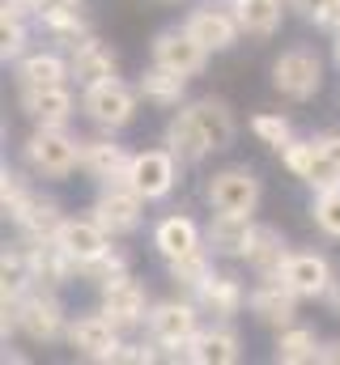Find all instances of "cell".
Masks as SVG:
<instances>
[{"mask_svg":"<svg viewBox=\"0 0 340 365\" xmlns=\"http://www.w3.org/2000/svg\"><path fill=\"white\" fill-rule=\"evenodd\" d=\"M324 306H328V310H332V314L340 319V276H336V284H332V293L324 297Z\"/></svg>","mask_w":340,"mask_h":365,"instance_id":"cell-45","label":"cell"},{"mask_svg":"<svg viewBox=\"0 0 340 365\" xmlns=\"http://www.w3.org/2000/svg\"><path fill=\"white\" fill-rule=\"evenodd\" d=\"M98 293V310L128 336V331H145V319H149V306H154V293H149V284L141 280V276H115V280H106L102 289H94Z\"/></svg>","mask_w":340,"mask_h":365,"instance_id":"cell-9","label":"cell"},{"mask_svg":"<svg viewBox=\"0 0 340 365\" xmlns=\"http://www.w3.org/2000/svg\"><path fill=\"white\" fill-rule=\"evenodd\" d=\"M141 90L136 81H124V77H111V81H98V86H85L81 90V119L94 132H128L136 119H141Z\"/></svg>","mask_w":340,"mask_h":365,"instance_id":"cell-4","label":"cell"},{"mask_svg":"<svg viewBox=\"0 0 340 365\" xmlns=\"http://www.w3.org/2000/svg\"><path fill=\"white\" fill-rule=\"evenodd\" d=\"M332 68H336V73H340V34H336V38H332Z\"/></svg>","mask_w":340,"mask_h":365,"instance_id":"cell-46","label":"cell"},{"mask_svg":"<svg viewBox=\"0 0 340 365\" xmlns=\"http://www.w3.org/2000/svg\"><path fill=\"white\" fill-rule=\"evenodd\" d=\"M132 166V149L115 140V132H98V136H81V179L94 187L111 179H128Z\"/></svg>","mask_w":340,"mask_h":365,"instance_id":"cell-18","label":"cell"},{"mask_svg":"<svg viewBox=\"0 0 340 365\" xmlns=\"http://www.w3.org/2000/svg\"><path fill=\"white\" fill-rule=\"evenodd\" d=\"M289 255L294 251H289L285 234L276 225H268V221H255V234H251V242H247V251H243V268L251 276H281Z\"/></svg>","mask_w":340,"mask_h":365,"instance_id":"cell-29","label":"cell"},{"mask_svg":"<svg viewBox=\"0 0 340 365\" xmlns=\"http://www.w3.org/2000/svg\"><path fill=\"white\" fill-rule=\"evenodd\" d=\"M259 200H264V179L255 175V166H247V162L217 166L204 179V204H209V212H255Z\"/></svg>","mask_w":340,"mask_h":365,"instance_id":"cell-7","label":"cell"},{"mask_svg":"<svg viewBox=\"0 0 340 365\" xmlns=\"http://www.w3.org/2000/svg\"><path fill=\"white\" fill-rule=\"evenodd\" d=\"M13 86L17 90H30V86H73L69 51H60V47H30L13 64Z\"/></svg>","mask_w":340,"mask_h":365,"instance_id":"cell-21","label":"cell"},{"mask_svg":"<svg viewBox=\"0 0 340 365\" xmlns=\"http://www.w3.org/2000/svg\"><path fill=\"white\" fill-rule=\"evenodd\" d=\"M81 4H85V0H81Z\"/></svg>","mask_w":340,"mask_h":365,"instance_id":"cell-48","label":"cell"},{"mask_svg":"<svg viewBox=\"0 0 340 365\" xmlns=\"http://www.w3.org/2000/svg\"><path fill=\"white\" fill-rule=\"evenodd\" d=\"M268 81L285 102H311V98H319L324 81H328V60L315 43H289L272 56Z\"/></svg>","mask_w":340,"mask_h":365,"instance_id":"cell-3","label":"cell"},{"mask_svg":"<svg viewBox=\"0 0 340 365\" xmlns=\"http://www.w3.org/2000/svg\"><path fill=\"white\" fill-rule=\"evenodd\" d=\"M69 353L94 365H115L119 349H124V331L94 306V310H77L69 319V336H64Z\"/></svg>","mask_w":340,"mask_h":365,"instance_id":"cell-8","label":"cell"},{"mask_svg":"<svg viewBox=\"0 0 340 365\" xmlns=\"http://www.w3.org/2000/svg\"><path fill=\"white\" fill-rule=\"evenodd\" d=\"M183 179V162L170 153L166 145H154V149H132V166H128V182L149 200V204H162L174 195V187Z\"/></svg>","mask_w":340,"mask_h":365,"instance_id":"cell-12","label":"cell"},{"mask_svg":"<svg viewBox=\"0 0 340 365\" xmlns=\"http://www.w3.org/2000/svg\"><path fill=\"white\" fill-rule=\"evenodd\" d=\"M149 60L191 81V77H200V73L209 68L213 51H209L183 21H174V26H162V30L149 38Z\"/></svg>","mask_w":340,"mask_h":365,"instance_id":"cell-10","label":"cell"},{"mask_svg":"<svg viewBox=\"0 0 340 365\" xmlns=\"http://www.w3.org/2000/svg\"><path fill=\"white\" fill-rule=\"evenodd\" d=\"M39 195V179L26 166H4L0 170V217L13 225Z\"/></svg>","mask_w":340,"mask_h":365,"instance_id":"cell-34","label":"cell"},{"mask_svg":"<svg viewBox=\"0 0 340 365\" xmlns=\"http://www.w3.org/2000/svg\"><path fill=\"white\" fill-rule=\"evenodd\" d=\"M34 26H39V34H43L51 47H60V51H73L81 38L94 34V21L85 17L81 0H56V4H47V9L34 17Z\"/></svg>","mask_w":340,"mask_h":365,"instance_id":"cell-20","label":"cell"},{"mask_svg":"<svg viewBox=\"0 0 340 365\" xmlns=\"http://www.w3.org/2000/svg\"><path fill=\"white\" fill-rule=\"evenodd\" d=\"M311 221L324 238L340 242V182L328 191H311Z\"/></svg>","mask_w":340,"mask_h":365,"instance_id":"cell-41","label":"cell"},{"mask_svg":"<svg viewBox=\"0 0 340 365\" xmlns=\"http://www.w3.org/2000/svg\"><path fill=\"white\" fill-rule=\"evenodd\" d=\"M285 284L302 297V302H324L328 293H332V284H336V264L324 255V251H294L289 259H285Z\"/></svg>","mask_w":340,"mask_h":365,"instance_id":"cell-16","label":"cell"},{"mask_svg":"<svg viewBox=\"0 0 340 365\" xmlns=\"http://www.w3.org/2000/svg\"><path fill=\"white\" fill-rule=\"evenodd\" d=\"M34 21L30 17H17V13H0V60L4 64H17L26 51H30V38H34Z\"/></svg>","mask_w":340,"mask_h":365,"instance_id":"cell-38","label":"cell"},{"mask_svg":"<svg viewBox=\"0 0 340 365\" xmlns=\"http://www.w3.org/2000/svg\"><path fill=\"white\" fill-rule=\"evenodd\" d=\"M21 247H26L34 284H47V289H69V284H77V259H73L60 242H21Z\"/></svg>","mask_w":340,"mask_h":365,"instance_id":"cell-28","label":"cell"},{"mask_svg":"<svg viewBox=\"0 0 340 365\" xmlns=\"http://www.w3.org/2000/svg\"><path fill=\"white\" fill-rule=\"evenodd\" d=\"M149 247H154V255H158L162 264H170V259H179V255L204 247V230H200V221L187 217V212H166V217L154 221Z\"/></svg>","mask_w":340,"mask_h":365,"instance_id":"cell-23","label":"cell"},{"mask_svg":"<svg viewBox=\"0 0 340 365\" xmlns=\"http://www.w3.org/2000/svg\"><path fill=\"white\" fill-rule=\"evenodd\" d=\"M183 26H187L213 56H226V51H234V47L247 38L243 26H239L234 4H226V0H196V4L183 13Z\"/></svg>","mask_w":340,"mask_h":365,"instance_id":"cell-11","label":"cell"},{"mask_svg":"<svg viewBox=\"0 0 340 365\" xmlns=\"http://www.w3.org/2000/svg\"><path fill=\"white\" fill-rule=\"evenodd\" d=\"M255 234V212H213L204 225V242L217 259H234L243 264V251Z\"/></svg>","mask_w":340,"mask_h":365,"instance_id":"cell-24","label":"cell"},{"mask_svg":"<svg viewBox=\"0 0 340 365\" xmlns=\"http://www.w3.org/2000/svg\"><path fill=\"white\" fill-rule=\"evenodd\" d=\"M128 272H132V255H128L124 247H111V251H102V255H94V259H81V264H77V284L102 289L106 280L128 276Z\"/></svg>","mask_w":340,"mask_h":365,"instance_id":"cell-36","label":"cell"},{"mask_svg":"<svg viewBox=\"0 0 340 365\" xmlns=\"http://www.w3.org/2000/svg\"><path fill=\"white\" fill-rule=\"evenodd\" d=\"M289 13L302 17L306 26H315L328 38L340 34V0H289Z\"/></svg>","mask_w":340,"mask_h":365,"instance_id":"cell-40","label":"cell"},{"mask_svg":"<svg viewBox=\"0 0 340 365\" xmlns=\"http://www.w3.org/2000/svg\"><path fill=\"white\" fill-rule=\"evenodd\" d=\"M162 268H166V280L179 289V293H196L209 276L217 272V255H213L209 242H204V247H196V251H187V255L162 264Z\"/></svg>","mask_w":340,"mask_h":365,"instance_id":"cell-35","label":"cell"},{"mask_svg":"<svg viewBox=\"0 0 340 365\" xmlns=\"http://www.w3.org/2000/svg\"><path fill=\"white\" fill-rule=\"evenodd\" d=\"M17 110L30 128H69L81 115V93H73V86H30L17 90Z\"/></svg>","mask_w":340,"mask_h":365,"instance_id":"cell-14","label":"cell"},{"mask_svg":"<svg viewBox=\"0 0 340 365\" xmlns=\"http://www.w3.org/2000/svg\"><path fill=\"white\" fill-rule=\"evenodd\" d=\"M162 145H166L183 166H200V162H209V158H213V149H209V140H204V132H200L196 115L187 110V102H183L179 110H170V115H166V123H162Z\"/></svg>","mask_w":340,"mask_h":365,"instance_id":"cell-25","label":"cell"},{"mask_svg":"<svg viewBox=\"0 0 340 365\" xmlns=\"http://www.w3.org/2000/svg\"><path fill=\"white\" fill-rule=\"evenodd\" d=\"M319 365H340V336H336V340H324V353H319Z\"/></svg>","mask_w":340,"mask_h":365,"instance_id":"cell-44","label":"cell"},{"mask_svg":"<svg viewBox=\"0 0 340 365\" xmlns=\"http://www.w3.org/2000/svg\"><path fill=\"white\" fill-rule=\"evenodd\" d=\"M243 361V336L234 323L226 319H204V327L196 331L191 349H187V365H239Z\"/></svg>","mask_w":340,"mask_h":365,"instance_id":"cell-19","label":"cell"},{"mask_svg":"<svg viewBox=\"0 0 340 365\" xmlns=\"http://www.w3.org/2000/svg\"><path fill=\"white\" fill-rule=\"evenodd\" d=\"M21 166L39 182H69L81 175V136L69 128H30L21 140Z\"/></svg>","mask_w":340,"mask_h":365,"instance_id":"cell-2","label":"cell"},{"mask_svg":"<svg viewBox=\"0 0 340 365\" xmlns=\"http://www.w3.org/2000/svg\"><path fill=\"white\" fill-rule=\"evenodd\" d=\"M56 242H60V247L81 264V259H94V255L111 251L119 238H115V234H106V230H102V221H94L89 212H81V217H77V212H69V217H64V225H60V234H56Z\"/></svg>","mask_w":340,"mask_h":365,"instance_id":"cell-27","label":"cell"},{"mask_svg":"<svg viewBox=\"0 0 340 365\" xmlns=\"http://www.w3.org/2000/svg\"><path fill=\"white\" fill-rule=\"evenodd\" d=\"M30 284H34V276H30L26 247H21V238H13L0 251V293H26Z\"/></svg>","mask_w":340,"mask_h":365,"instance_id":"cell-39","label":"cell"},{"mask_svg":"<svg viewBox=\"0 0 340 365\" xmlns=\"http://www.w3.org/2000/svg\"><path fill=\"white\" fill-rule=\"evenodd\" d=\"M166 4H174V0H166Z\"/></svg>","mask_w":340,"mask_h":365,"instance_id":"cell-47","label":"cell"},{"mask_svg":"<svg viewBox=\"0 0 340 365\" xmlns=\"http://www.w3.org/2000/svg\"><path fill=\"white\" fill-rule=\"evenodd\" d=\"M251 136H255V145H264L268 153H281L298 132H294V119L289 115H281V110H255L251 115Z\"/></svg>","mask_w":340,"mask_h":365,"instance_id":"cell-37","label":"cell"},{"mask_svg":"<svg viewBox=\"0 0 340 365\" xmlns=\"http://www.w3.org/2000/svg\"><path fill=\"white\" fill-rule=\"evenodd\" d=\"M324 353V336L306 323H289L272 331V361L276 365H315Z\"/></svg>","mask_w":340,"mask_h":365,"instance_id":"cell-31","label":"cell"},{"mask_svg":"<svg viewBox=\"0 0 340 365\" xmlns=\"http://www.w3.org/2000/svg\"><path fill=\"white\" fill-rule=\"evenodd\" d=\"M69 310H64V297L60 289H47V284H30L21 306H17V331L30 340V344H64L69 336Z\"/></svg>","mask_w":340,"mask_h":365,"instance_id":"cell-5","label":"cell"},{"mask_svg":"<svg viewBox=\"0 0 340 365\" xmlns=\"http://www.w3.org/2000/svg\"><path fill=\"white\" fill-rule=\"evenodd\" d=\"M64 208L51 200V195H34V204L13 221V234L21 238V242H56V234H60V225H64Z\"/></svg>","mask_w":340,"mask_h":365,"instance_id":"cell-33","label":"cell"},{"mask_svg":"<svg viewBox=\"0 0 340 365\" xmlns=\"http://www.w3.org/2000/svg\"><path fill=\"white\" fill-rule=\"evenodd\" d=\"M234 13H239V26L247 38L268 43L281 34V26L289 17V0H234Z\"/></svg>","mask_w":340,"mask_h":365,"instance_id":"cell-32","label":"cell"},{"mask_svg":"<svg viewBox=\"0 0 340 365\" xmlns=\"http://www.w3.org/2000/svg\"><path fill=\"white\" fill-rule=\"evenodd\" d=\"M162 361V349L145 336V340H124V349H119V357L115 365H158Z\"/></svg>","mask_w":340,"mask_h":365,"instance_id":"cell-42","label":"cell"},{"mask_svg":"<svg viewBox=\"0 0 340 365\" xmlns=\"http://www.w3.org/2000/svg\"><path fill=\"white\" fill-rule=\"evenodd\" d=\"M204 327V310L196 306L191 293H170V297H154L149 319H145V336L162 349V361H183L187 365V349L196 340V331Z\"/></svg>","mask_w":340,"mask_h":365,"instance_id":"cell-1","label":"cell"},{"mask_svg":"<svg viewBox=\"0 0 340 365\" xmlns=\"http://www.w3.org/2000/svg\"><path fill=\"white\" fill-rule=\"evenodd\" d=\"M69 64H73V86H77V90L119 77V51H115L111 43H102L98 34L81 38V43L69 51Z\"/></svg>","mask_w":340,"mask_h":365,"instance_id":"cell-26","label":"cell"},{"mask_svg":"<svg viewBox=\"0 0 340 365\" xmlns=\"http://www.w3.org/2000/svg\"><path fill=\"white\" fill-rule=\"evenodd\" d=\"M315 140L324 145V153L332 158V166H336V170H340V128H328V132H319Z\"/></svg>","mask_w":340,"mask_h":365,"instance_id":"cell-43","label":"cell"},{"mask_svg":"<svg viewBox=\"0 0 340 365\" xmlns=\"http://www.w3.org/2000/svg\"><path fill=\"white\" fill-rule=\"evenodd\" d=\"M298 310H302V297L285 284V276H255L251 280V293H247L251 323L268 327V331H281V327L298 323Z\"/></svg>","mask_w":340,"mask_h":365,"instance_id":"cell-13","label":"cell"},{"mask_svg":"<svg viewBox=\"0 0 340 365\" xmlns=\"http://www.w3.org/2000/svg\"><path fill=\"white\" fill-rule=\"evenodd\" d=\"M247 293H251V284H247L243 276L217 268L191 297H196V306L204 310V319H226V323H234V319L247 310Z\"/></svg>","mask_w":340,"mask_h":365,"instance_id":"cell-17","label":"cell"},{"mask_svg":"<svg viewBox=\"0 0 340 365\" xmlns=\"http://www.w3.org/2000/svg\"><path fill=\"white\" fill-rule=\"evenodd\" d=\"M187 110L196 115V123H200V132H204L213 158L226 153V149H234V140H239V119H234V106H230L226 98L200 93V98H187Z\"/></svg>","mask_w":340,"mask_h":365,"instance_id":"cell-22","label":"cell"},{"mask_svg":"<svg viewBox=\"0 0 340 365\" xmlns=\"http://www.w3.org/2000/svg\"><path fill=\"white\" fill-rule=\"evenodd\" d=\"M136 90L145 98V106L149 110H179L183 102H187V77H179V73H170L162 64H145L141 73H136Z\"/></svg>","mask_w":340,"mask_h":365,"instance_id":"cell-30","label":"cell"},{"mask_svg":"<svg viewBox=\"0 0 340 365\" xmlns=\"http://www.w3.org/2000/svg\"><path fill=\"white\" fill-rule=\"evenodd\" d=\"M276 158H281V170H285L289 179L302 182V187H311V191H328V187L340 182V170L332 166V158L324 153V145H319L315 136H294Z\"/></svg>","mask_w":340,"mask_h":365,"instance_id":"cell-15","label":"cell"},{"mask_svg":"<svg viewBox=\"0 0 340 365\" xmlns=\"http://www.w3.org/2000/svg\"><path fill=\"white\" fill-rule=\"evenodd\" d=\"M145 208H149V200H145L132 182L111 179V182H98V191H94V200H89L85 212H89L94 221H102L106 234L128 238V234H136V230L145 225Z\"/></svg>","mask_w":340,"mask_h":365,"instance_id":"cell-6","label":"cell"}]
</instances>
